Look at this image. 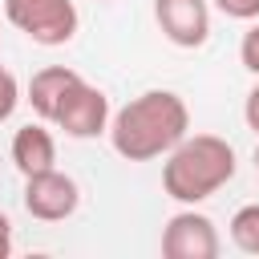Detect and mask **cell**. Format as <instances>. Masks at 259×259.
I'll use <instances>...</instances> for the list:
<instances>
[{"label":"cell","instance_id":"obj_1","mask_svg":"<svg viewBox=\"0 0 259 259\" xmlns=\"http://www.w3.org/2000/svg\"><path fill=\"white\" fill-rule=\"evenodd\" d=\"M190 134V109L174 89H146L109 117V146L125 162L166 158Z\"/></svg>","mask_w":259,"mask_h":259},{"label":"cell","instance_id":"obj_2","mask_svg":"<svg viewBox=\"0 0 259 259\" xmlns=\"http://www.w3.org/2000/svg\"><path fill=\"white\" fill-rule=\"evenodd\" d=\"M235 146L227 138L186 134L162 162V190L182 206H198L235 178Z\"/></svg>","mask_w":259,"mask_h":259},{"label":"cell","instance_id":"obj_3","mask_svg":"<svg viewBox=\"0 0 259 259\" xmlns=\"http://www.w3.org/2000/svg\"><path fill=\"white\" fill-rule=\"evenodd\" d=\"M4 16L12 28H20L28 40L57 49L77 36V4L73 0H4Z\"/></svg>","mask_w":259,"mask_h":259},{"label":"cell","instance_id":"obj_4","mask_svg":"<svg viewBox=\"0 0 259 259\" xmlns=\"http://www.w3.org/2000/svg\"><path fill=\"white\" fill-rule=\"evenodd\" d=\"M219 251H223V239L202 210L186 206L166 219V227H162V255L166 259H219Z\"/></svg>","mask_w":259,"mask_h":259},{"label":"cell","instance_id":"obj_5","mask_svg":"<svg viewBox=\"0 0 259 259\" xmlns=\"http://www.w3.org/2000/svg\"><path fill=\"white\" fill-rule=\"evenodd\" d=\"M109 97L97 89V85H89L85 77L65 93V101H61V109H57V117H53V125L57 130H65L69 138H77V142H85V138H97V134H109Z\"/></svg>","mask_w":259,"mask_h":259},{"label":"cell","instance_id":"obj_6","mask_svg":"<svg viewBox=\"0 0 259 259\" xmlns=\"http://www.w3.org/2000/svg\"><path fill=\"white\" fill-rule=\"evenodd\" d=\"M24 210L40 223H61L69 219L77 206H81V190L77 182L65 174V170H40V174H28L24 178V194H20Z\"/></svg>","mask_w":259,"mask_h":259},{"label":"cell","instance_id":"obj_7","mask_svg":"<svg viewBox=\"0 0 259 259\" xmlns=\"http://www.w3.org/2000/svg\"><path fill=\"white\" fill-rule=\"evenodd\" d=\"M154 20L162 36L178 49H202L210 40V4L206 0H154Z\"/></svg>","mask_w":259,"mask_h":259},{"label":"cell","instance_id":"obj_8","mask_svg":"<svg viewBox=\"0 0 259 259\" xmlns=\"http://www.w3.org/2000/svg\"><path fill=\"white\" fill-rule=\"evenodd\" d=\"M77 81H81L77 69H69V65H45V69H36V73L28 77L24 101L32 105V113H36L40 121H53L57 109H61V101H65V93H69Z\"/></svg>","mask_w":259,"mask_h":259},{"label":"cell","instance_id":"obj_9","mask_svg":"<svg viewBox=\"0 0 259 259\" xmlns=\"http://www.w3.org/2000/svg\"><path fill=\"white\" fill-rule=\"evenodd\" d=\"M12 166L24 178L28 174H40V170H53L57 166V138L45 125H36V121L20 125L12 134Z\"/></svg>","mask_w":259,"mask_h":259},{"label":"cell","instance_id":"obj_10","mask_svg":"<svg viewBox=\"0 0 259 259\" xmlns=\"http://www.w3.org/2000/svg\"><path fill=\"white\" fill-rule=\"evenodd\" d=\"M231 243L243 255H259V202H247L231 214Z\"/></svg>","mask_w":259,"mask_h":259},{"label":"cell","instance_id":"obj_11","mask_svg":"<svg viewBox=\"0 0 259 259\" xmlns=\"http://www.w3.org/2000/svg\"><path fill=\"white\" fill-rule=\"evenodd\" d=\"M16 105H20V81L12 69L0 65V121H8L16 113Z\"/></svg>","mask_w":259,"mask_h":259},{"label":"cell","instance_id":"obj_12","mask_svg":"<svg viewBox=\"0 0 259 259\" xmlns=\"http://www.w3.org/2000/svg\"><path fill=\"white\" fill-rule=\"evenodd\" d=\"M239 61H243L247 73L259 77V20H251V28L243 32V40H239Z\"/></svg>","mask_w":259,"mask_h":259},{"label":"cell","instance_id":"obj_13","mask_svg":"<svg viewBox=\"0 0 259 259\" xmlns=\"http://www.w3.org/2000/svg\"><path fill=\"white\" fill-rule=\"evenodd\" d=\"M214 8L231 20H259V0H214Z\"/></svg>","mask_w":259,"mask_h":259},{"label":"cell","instance_id":"obj_14","mask_svg":"<svg viewBox=\"0 0 259 259\" xmlns=\"http://www.w3.org/2000/svg\"><path fill=\"white\" fill-rule=\"evenodd\" d=\"M243 121L259 134V81H255V89L247 93V101H243Z\"/></svg>","mask_w":259,"mask_h":259},{"label":"cell","instance_id":"obj_15","mask_svg":"<svg viewBox=\"0 0 259 259\" xmlns=\"http://www.w3.org/2000/svg\"><path fill=\"white\" fill-rule=\"evenodd\" d=\"M12 255V219L0 210V259H8Z\"/></svg>","mask_w":259,"mask_h":259},{"label":"cell","instance_id":"obj_16","mask_svg":"<svg viewBox=\"0 0 259 259\" xmlns=\"http://www.w3.org/2000/svg\"><path fill=\"white\" fill-rule=\"evenodd\" d=\"M255 170H259V146H255Z\"/></svg>","mask_w":259,"mask_h":259},{"label":"cell","instance_id":"obj_17","mask_svg":"<svg viewBox=\"0 0 259 259\" xmlns=\"http://www.w3.org/2000/svg\"><path fill=\"white\" fill-rule=\"evenodd\" d=\"M101 4H109V0H101Z\"/></svg>","mask_w":259,"mask_h":259}]
</instances>
